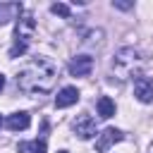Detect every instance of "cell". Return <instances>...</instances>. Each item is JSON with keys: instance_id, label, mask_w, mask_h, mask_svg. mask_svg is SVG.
Listing matches in <instances>:
<instances>
[{"instance_id": "obj_12", "label": "cell", "mask_w": 153, "mask_h": 153, "mask_svg": "<svg viewBox=\"0 0 153 153\" xmlns=\"http://www.w3.org/2000/svg\"><path fill=\"white\" fill-rule=\"evenodd\" d=\"M19 151L22 153H45V141L36 139V141H26V143H19Z\"/></svg>"}, {"instance_id": "obj_7", "label": "cell", "mask_w": 153, "mask_h": 153, "mask_svg": "<svg viewBox=\"0 0 153 153\" xmlns=\"http://www.w3.org/2000/svg\"><path fill=\"white\" fill-rule=\"evenodd\" d=\"M91 69H93V57H88V55H76L69 62V74L72 76H88Z\"/></svg>"}, {"instance_id": "obj_4", "label": "cell", "mask_w": 153, "mask_h": 153, "mask_svg": "<svg viewBox=\"0 0 153 153\" xmlns=\"http://www.w3.org/2000/svg\"><path fill=\"white\" fill-rule=\"evenodd\" d=\"M72 129H74V134H76L79 139L88 141V139L96 136V120H93L91 115H79V117L72 122Z\"/></svg>"}, {"instance_id": "obj_16", "label": "cell", "mask_w": 153, "mask_h": 153, "mask_svg": "<svg viewBox=\"0 0 153 153\" xmlns=\"http://www.w3.org/2000/svg\"><path fill=\"white\" fill-rule=\"evenodd\" d=\"M0 127H2V117H0Z\"/></svg>"}, {"instance_id": "obj_5", "label": "cell", "mask_w": 153, "mask_h": 153, "mask_svg": "<svg viewBox=\"0 0 153 153\" xmlns=\"http://www.w3.org/2000/svg\"><path fill=\"white\" fill-rule=\"evenodd\" d=\"M134 96L141 103H151L153 100V79L148 74H141L134 79Z\"/></svg>"}, {"instance_id": "obj_14", "label": "cell", "mask_w": 153, "mask_h": 153, "mask_svg": "<svg viewBox=\"0 0 153 153\" xmlns=\"http://www.w3.org/2000/svg\"><path fill=\"white\" fill-rule=\"evenodd\" d=\"M112 7H117V10H131V7H134V2H124V0H115V2H112Z\"/></svg>"}, {"instance_id": "obj_9", "label": "cell", "mask_w": 153, "mask_h": 153, "mask_svg": "<svg viewBox=\"0 0 153 153\" xmlns=\"http://www.w3.org/2000/svg\"><path fill=\"white\" fill-rule=\"evenodd\" d=\"M22 12L24 10H22L19 2H0V26L7 24L10 19H19Z\"/></svg>"}, {"instance_id": "obj_3", "label": "cell", "mask_w": 153, "mask_h": 153, "mask_svg": "<svg viewBox=\"0 0 153 153\" xmlns=\"http://www.w3.org/2000/svg\"><path fill=\"white\" fill-rule=\"evenodd\" d=\"M33 31H36V19L31 12H22L19 19H17V29H14V45L10 48V57H19L26 53L31 38H33Z\"/></svg>"}, {"instance_id": "obj_11", "label": "cell", "mask_w": 153, "mask_h": 153, "mask_svg": "<svg viewBox=\"0 0 153 153\" xmlns=\"http://www.w3.org/2000/svg\"><path fill=\"white\" fill-rule=\"evenodd\" d=\"M96 108H98V115H100L103 120H108V117H112V115H115V103H112L108 96H100V98H98V103H96Z\"/></svg>"}, {"instance_id": "obj_6", "label": "cell", "mask_w": 153, "mask_h": 153, "mask_svg": "<svg viewBox=\"0 0 153 153\" xmlns=\"http://www.w3.org/2000/svg\"><path fill=\"white\" fill-rule=\"evenodd\" d=\"M124 139V134L120 131V129H115V127H108L103 134H98V141H96V151L98 153H105L112 143H117V141H122Z\"/></svg>"}, {"instance_id": "obj_15", "label": "cell", "mask_w": 153, "mask_h": 153, "mask_svg": "<svg viewBox=\"0 0 153 153\" xmlns=\"http://www.w3.org/2000/svg\"><path fill=\"white\" fill-rule=\"evenodd\" d=\"M2 86H5V76L0 74V91H2Z\"/></svg>"}, {"instance_id": "obj_2", "label": "cell", "mask_w": 153, "mask_h": 153, "mask_svg": "<svg viewBox=\"0 0 153 153\" xmlns=\"http://www.w3.org/2000/svg\"><path fill=\"white\" fill-rule=\"evenodd\" d=\"M146 67V57L136 50V48H120L115 53V60H112V74L124 81V79H131V76H141V69Z\"/></svg>"}, {"instance_id": "obj_13", "label": "cell", "mask_w": 153, "mask_h": 153, "mask_svg": "<svg viewBox=\"0 0 153 153\" xmlns=\"http://www.w3.org/2000/svg\"><path fill=\"white\" fill-rule=\"evenodd\" d=\"M50 12H53V14H60V17H69V5H65V2H55V5L50 7Z\"/></svg>"}, {"instance_id": "obj_10", "label": "cell", "mask_w": 153, "mask_h": 153, "mask_svg": "<svg viewBox=\"0 0 153 153\" xmlns=\"http://www.w3.org/2000/svg\"><path fill=\"white\" fill-rule=\"evenodd\" d=\"M5 124H7V129H12V131H22V129H26V127L31 124V117H29V112H14V115H10V117L5 120Z\"/></svg>"}, {"instance_id": "obj_8", "label": "cell", "mask_w": 153, "mask_h": 153, "mask_svg": "<svg viewBox=\"0 0 153 153\" xmlns=\"http://www.w3.org/2000/svg\"><path fill=\"white\" fill-rule=\"evenodd\" d=\"M79 100V91L74 86H65L57 96H55V108H69Z\"/></svg>"}, {"instance_id": "obj_1", "label": "cell", "mask_w": 153, "mask_h": 153, "mask_svg": "<svg viewBox=\"0 0 153 153\" xmlns=\"http://www.w3.org/2000/svg\"><path fill=\"white\" fill-rule=\"evenodd\" d=\"M55 81H57V65L43 55L29 60L17 72V86H19V91H24L29 96H41V93L53 91Z\"/></svg>"}, {"instance_id": "obj_17", "label": "cell", "mask_w": 153, "mask_h": 153, "mask_svg": "<svg viewBox=\"0 0 153 153\" xmlns=\"http://www.w3.org/2000/svg\"><path fill=\"white\" fill-rule=\"evenodd\" d=\"M57 153H67V151H57Z\"/></svg>"}]
</instances>
